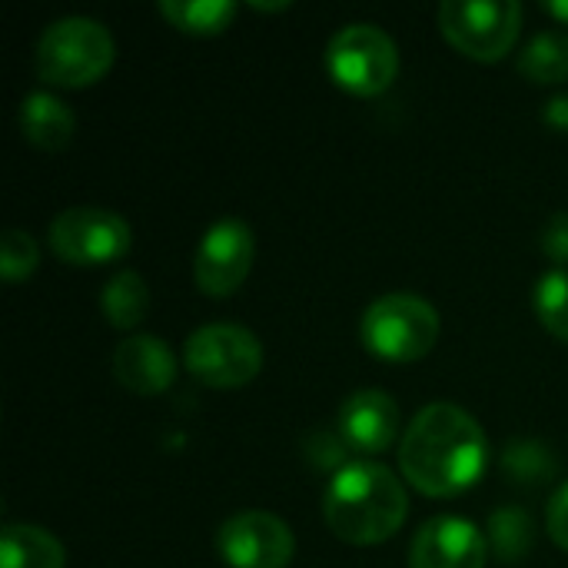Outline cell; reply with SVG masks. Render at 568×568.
<instances>
[{"mask_svg": "<svg viewBox=\"0 0 568 568\" xmlns=\"http://www.w3.org/2000/svg\"><path fill=\"white\" fill-rule=\"evenodd\" d=\"M160 13L176 30L210 37L233 23L236 3H230V0H160Z\"/></svg>", "mask_w": 568, "mask_h": 568, "instance_id": "ac0fdd59", "label": "cell"}, {"mask_svg": "<svg viewBox=\"0 0 568 568\" xmlns=\"http://www.w3.org/2000/svg\"><path fill=\"white\" fill-rule=\"evenodd\" d=\"M150 310V290L136 270H116L103 293H100V313L113 329H133L146 320Z\"/></svg>", "mask_w": 568, "mask_h": 568, "instance_id": "2e32d148", "label": "cell"}, {"mask_svg": "<svg viewBox=\"0 0 568 568\" xmlns=\"http://www.w3.org/2000/svg\"><path fill=\"white\" fill-rule=\"evenodd\" d=\"M37 263H40L37 240L27 230H7L0 243V276L7 283H20L37 270Z\"/></svg>", "mask_w": 568, "mask_h": 568, "instance_id": "7402d4cb", "label": "cell"}, {"mask_svg": "<svg viewBox=\"0 0 568 568\" xmlns=\"http://www.w3.org/2000/svg\"><path fill=\"white\" fill-rule=\"evenodd\" d=\"M486 536L459 516H436L419 526L409 546V568H486Z\"/></svg>", "mask_w": 568, "mask_h": 568, "instance_id": "8fae6325", "label": "cell"}, {"mask_svg": "<svg viewBox=\"0 0 568 568\" xmlns=\"http://www.w3.org/2000/svg\"><path fill=\"white\" fill-rule=\"evenodd\" d=\"M73 130H77V116L60 97H53L47 90H33V93L23 97V103H20V133L33 146L63 150L73 140Z\"/></svg>", "mask_w": 568, "mask_h": 568, "instance_id": "5bb4252c", "label": "cell"}, {"mask_svg": "<svg viewBox=\"0 0 568 568\" xmlns=\"http://www.w3.org/2000/svg\"><path fill=\"white\" fill-rule=\"evenodd\" d=\"M503 469L516 483H523V486H542L546 479L556 476V459H552V453L542 443H536V439H516L503 453Z\"/></svg>", "mask_w": 568, "mask_h": 568, "instance_id": "ffe728a7", "label": "cell"}, {"mask_svg": "<svg viewBox=\"0 0 568 568\" xmlns=\"http://www.w3.org/2000/svg\"><path fill=\"white\" fill-rule=\"evenodd\" d=\"M409 499L399 476L373 459L346 463L326 486L323 519L349 546H379L406 523Z\"/></svg>", "mask_w": 568, "mask_h": 568, "instance_id": "7a4b0ae2", "label": "cell"}, {"mask_svg": "<svg viewBox=\"0 0 568 568\" xmlns=\"http://www.w3.org/2000/svg\"><path fill=\"white\" fill-rule=\"evenodd\" d=\"M339 439L359 456L386 453L399 439V403L386 389H359L339 406Z\"/></svg>", "mask_w": 568, "mask_h": 568, "instance_id": "7c38bea8", "label": "cell"}, {"mask_svg": "<svg viewBox=\"0 0 568 568\" xmlns=\"http://www.w3.org/2000/svg\"><path fill=\"white\" fill-rule=\"evenodd\" d=\"M253 256H256L253 230L243 220L226 216L203 233L193 260V280L206 296H230L250 276Z\"/></svg>", "mask_w": 568, "mask_h": 568, "instance_id": "30bf717a", "label": "cell"}, {"mask_svg": "<svg viewBox=\"0 0 568 568\" xmlns=\"http://www.w3.org/2000/svg\"><path fill=\"white\" fill-rule=\"evenodd\" d=\"M489 549L499 562H523L532 549V519L516 506L496 509L489 519Z\"/></svg>", "mask_w": 568, "mask_h": 568, "instance_id": "d6986e66", "label": "cell"}, {"mask_svg": "<svg viewBox=\"0 0 568 568\" xmlns=\"http://www.w3.org/2000/svg\"><path fill=\"white\" fill-rule=\"evenodd\" d=\"M50 250L70 266H103L130 253V223L103 206H70L47 226Z\"/></svg>", "mask_w": 568, "mask_h": 568, "instance_id": "ba28073f", "label": "cell"}, {"mask_svg": "<svg viewBox=\"0 0 568 568\" xmlns=\"http://www.w3.org/2000/svg\"><path fill=\"white\" fill-rule=\"evenodd\" d=\"M542 253L559 263V270L568 263V213H556L542 230Z\"/></svg>", "mask_w": 568, "mask_h": 568, "instance_id": "603a6c76", "label": "cell"}, {"mask_svg": "<svg viewBox=\"0 0 568 568\" xmlns=\"http://www.w3.org/2000/svg\"><path fill=\"white\" fill-rule=\"evenodd\" d=\"M536 316L542 326L568 343V270H549L536 286Z\"/></svg>", "mask_w": 568, "mask_h": 568, "instance_id": "44dd1931", "label": "cell"}, {"mask_svg": "<svg viewBox=\"0 0 568 568\" xmlns=\"http://www.w3.org/2000/svg\"><path fill=\"white\" fill-rule=\"evenodd\" d=\"M363 346L389 363H416L439 339V313L416 293H386L363 313Z\"/></svg>", "mask_w": 568, "mask_h": 568, "instance_id": "277c9868", "label": "cell"}, {"mask_svg": "<svg viewBox=\"0 0 568 568\" xmlns=\"http://www.w3.org/2000/svg\"><path fill=\"white\" fill-rule=\"evenodd\" d=\"M546 529H549L552 542H556L559 549H566L568 552V483H562V486L552 493V499H549Z\"/></svg>", "mask_w": 568, "mask_h": 568, "instance_id": "cb8c5ba5", "label": "cell"}, {"mask_svg": "<svg viewBox=\"0 0 568 568\" xmlns=\"http://www.w3.org/2000/svg\"><path fill=\"white\" fill-rule=\"evenodd\" d=\"M546 10L568 27V0H546Z\"/></svg>", "mask_w": 568, "mask_h": 568, "instance_id": "484cf974", "label": "cell"}, {"mask_svg": "<svg viewBox=\"0 0 568 568\" xmlns=\"http://www.w3.org/2000/svg\"><path fill=\"white\" fill-rule=\"evenodd\" d=\"M116 379L136 396H160L176 379V356L156 336H130L113 349Z\"/></svg>", "mask_w": 568, "mask_h": 568, "instance_id": "4fadbf2b", "label": "cell"}, {"mask_svg": "<svg viewBox=\"0 0 568 568\" xmlns=\"http://www.w3.org/2000/svg\"><path fill=\"white\" fill-rule=\"evenodd\" d=\"M183 359L196 383L213 389H236L260 376L263 346L240 323H210L186 339Z\"/></svg>", "mask_w": 568, "mask_h": 568, "instance_id": "8992f818", "label": "cell"}, {"mask_svg": "<svg viewBox=\"0 0 568 568\" xmlns=\"http://www.w3.org/2000/svg\"><path fill=\"white\" fill-rule=\"evenodd\" d=\"M489 463L483 426L453 403H429L406 426L399 443L403 479L423 496L446 499L479 483Z\"/></svg>", "mask_w": 568, "mask_h": 568, "instance_id": "6da1fadb", "label": "cell"}, {"mask_svg": "<svg viewBox=\"0 0 568 568\" xmlns=\"http://www.w3.org/2000/svg\"><path fill=\"white\" fill-rule=\"evenodd\" d=\"M250 7H253V10H286L290 3H286V0H283V3H263V0H250Z\"/></svg>", "mask_w": 568, "mask_h": 568, "instance_id": "4316f807", "label": "cell"}, {"mask_svg": "<svg viewBox=\"0 0 568 568\" xmlns=\"http://www.w3.org/2000/svg\"><path fill=\"white\" fill-rule=\"evenodd\" d=\"M216 549L230 568H286L296 556V536L280 516L246 509L220 526Z\"/></svg>", "mask_w": 568, "mask_h": 568, "instance_id": "9c48e42d", "label": "cell"}, {"mask_svg": "<svg viewBox=\"0 0 568 568\" xmlns=\"http://www.w3.org/2000/svg\"><path fill=\"white\" fill-rule=\"evenodd\" d=\"M116 57L113 33L93 17L53 20L37 43V73L53 87H90Z\"/></svg>", "mask_w": 568, "mask_h": 568, "instance_id": "3957f363", "label": "cell"}, {"mask_svg": "<svg viewBox=\"0 0 568 568\" xmlns=\"http://www.w3.org/2000/svg\"><path fill=\"white\" fill-rule=\"evenodd\" d=\"M546 123H549V126H556V130H566L568 133V93H562V97H552V100L546 103Z\"/></svg>", "mask_w": 568, "mask_h": 568, "instance_id": "d4e9b609", "label": "cell"}, {"mask_svg": "<svg viewBox=\"0 0 568 568\" xmlns=\"http://www.w3.org/2000/svg\"><path fill=\"white\" fill-rule=\"evenodd\" d=\"M67 552L60 539L40 526H3L0 532V568H63Z\"/></svg>", "mask_w": 568, "mask_h": 568, "instance_id": "9a60e30c", "label": "cell"}, {"mask_svg": "<svg viewBox=\"0 0 568 568\" xmlns=\"http://www.w3.org/2000/svg\"><path fill=\"white\" fill-rule=\"evenodd\" d=\"M443 37L466 57L503 60L523 30V3L516 0H446L439 7Z\"/></svg>", "mask_w": 568, "mask_h": 568, "instance_id": "52a82bcc", "label": "cell"}, {"mask_svg": "<svg viewBox=\"0 0 568 568\" xmlns=\"http://www.w3.org/2000/svg\"><path fill=\"white\" fill-rule=\"evenodd\" d=\"M326 70L343 90L376 97L389 90L399 73V47L376 23H346L326 43Z\"/></svg>", "mask_w": 568, "mask_h": 568, "instance_id": "5b68a950", "label": "cell"}, {"mask_svg": "<svg viewBox=\"0 0 568 568\" xmlns=\"http://www.w3.org/2000/svg\"><path fill=\"white\" fill-rule=\"evenodd\" d=\"M519 73L532 83L568 80V33L542 30L519 53Z\"/></svg>", "mask_w": 568, "mask_h": 568, "instance_id": "e0dca14e", "label": "cell"}]
</instances>
